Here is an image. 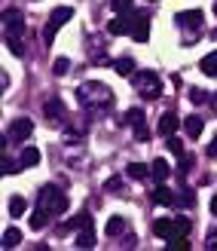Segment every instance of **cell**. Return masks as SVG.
<instances>
[{"mask_svg": "<svg viewBox=\"0 0 217 251\" xmlns=\"http://www.w3.org/2000/svg\"><path fill=\"white\" fill-rule=\"evenodd\" d=\"M199 71H202V74H208V77H217V49H214V52H208L205 58H202Z\"/></svg>", "mask_w": 217, "mask_h": 251, "instance_id": "obj_21", "label": "cell"}, {"mask_svg": "<svg viewBox=\"0 0 217 251\" xmlns=\"http://www.w3.org/2000/svg\"><path fill=\"white\" fill-rule=\"evenodd\" d=\"M169 251H187V236H174V239H169V245H165Z\"/></svg>", "mask_w": 217, "mask_h": 251, "instance_id": "obj_27", "label": "cell"}, {"mask_svg": "<svg viewBox=\"0 0 217 251\" xmlns=\"http://www.w3.org/2000/svg\"><path fill=\"white\" fill-rule=\"evenodd\" d=\"M120 187H122V178H110V181L104 184V190H107V193H117Z\"/></svg>", "mask_w": 217, "mask_h": 251, "instance_id": "obj_32", "label": "cell"}, {"mask_svg": "<svg viewBox=\"0 0 217 251\" xmlns=\"http://www.w3.org/2000/svg\"><path fill=\"white\" fill-rule=\"evenodd\" d=\"M89 55H92V61H95V65H104L107 52L101 49V40H98V37H89Z\"/></svg>", "mask_w": 217, "mask_h": 251, "instance_id": "obj_19", "label": "cell"}, {"mask_svg": "<svg viewBox=\"0 0 217 251\" xmlns=\"http://www.w3.org/2000/svg\"><path fill=\"white\" fill-rule=\"evenodd\" d=\"M202 129H205V120H202L199 114H190V117L184 120V132H187L190 138H199V135H202Z\"/></svg>", "mask_w": 217, "mask_h": 251, "instance_id": "obj_14", "label": "cell"}, {"mask_svg": "<svg viewBox=\"0 0 217 251\" xmlns=\"http://www.w3.org/2000/svg\"><path fill=\"white\" fill-rule=\"evenodd\" d=\"M211 215H217V193L211 196Z\"/></svg>", "mask_w": 217, "mask_h": 251, "instance_id": "obj_37", "label": "cell"}, {"mask_svg": "<svg viewBox=\"0 0 217 251\" xmlns=\"http://www.w3.org/2000/svg\"><path fill=\"white\" fill-rule=\"evenodd\" d=\"M132 37H135L138 43H147V40H150V19L144 16V12L132 22Z\"/></svg>", "mask_w": 217, "mask_h": 251, "instance_id": "obj_12", "label": "cell"}, {"mask_svg": "<svg viewBox=\"0 0 217 251\" xmlns=\"http://www.w3.org/2000/svg\"><path fill=\"white\" fill-rule=\"evenodd\" d=\"M0 169H3V175H16V172H22V162H12V159H6V156H3Z\"/></svg>", "mask_w": 217, "mask_h": 251, "instance_id": "obj_29", "label": "cell"}, {"mask_svg": "<svg viewBox=\"0 0 217 251\" xmlns=\"http://www.w3.org/2000/svg\"><path fill=\"white\" fill-rule=\"evenodd\" d=\"M31 132H34V123L31 120H12V126H9V129H6V141H28V138H31Z\"/></svg>", "mask_w": 217, "mask_h": 251, "instance_id": "obj_9", "label": "cell"}, {"mask_svg": "<svg viewBox=\"0 0 217 251\" xmlns=\"http://www.w3.org/2000/svg\"><path fill=\"white\" fill-rule=\"evenodd\" d=\"M76 101H80L83 110H104L113 104V89L98 80H86L76 86Z\"/></svg>", "mask_w": 217, "mask_h": 251, "instance_id": "obj_1", "label": "cell"}, {"mask_svg": "<svg viewBox=\"0 0 217 251\" xmlns=\"http://www.w3.org/2000/svg\"><path fill=\"white\" fill-rule=\"evenodd\" d=\"M3 40H6V46H9V52L12 55H24V19H22V12L19 9H6L3 12Z\"/></svg>", "mask_w": 217, "mask_h": 251, "instance_id": "obj_2", "label": "cell"}, {"mask_svg": "<svg viewBox=\"0 0 217 251\" xmlns=\"http://www.w3.org/2000/svg\"><path fill=\"white\" fill-rule=\"evenodd\" d=\"M24 208H28V202H24L22 196H12V199H9V215H12V218H22Z\"/></svg>", "mask_w": 217, "mask_h": 251, "instance_id": "obj_25", "label": "cell"}, {"mask_svg": "<svg viewBox=\"0 0 217 251\" xmlns=\"http://www.w3.org/2000/svg\"><path fill=\"white\" fill-rule=\"evenodd\" d=\"M73 245H76V248H95V224H92V218H89V215H83Z\"/></svg>", "mask_w": 217, "mask_h": 251, "instance_id": "obj_8", "label": "cell"}, {"mask_svg": "<svg viewBox=\"0 0 217 251\" xmlns=\"http://www.w3.org/2000/svg\"><path fill=\"white\" fill-rule=\"evenodd\" d=\"M125 175L135 178V181H144L150 172H147V166H141V162H129V166H125Z\"/></svg>", "mask_w": 217, "mask_h": 251, "instance_id": "obj_22", "label": "cell"}, {"mask_svg": "<svg viewBox=\"0 0 217 251\" xmlns=\"http://www.w3.org/2000/svg\"><path fill=\"white\" fill-rule=\"evenodd\" d=\"M52 71L58 74V77H65V74L71 71V58H55V65H52Z\"/></svg>", "mask_w": 217, "mask_h": 251, "instance_id": "obj_28", "label": "cell"}, {"mask_svg": "<svg viewBox=\"0 0 217 251\" xmlns=\"http://www.w3.org/2000/svg\"><path fill=\"white\" fill-rule=\"evenodd\" d=\"M214 16H217V0H214Z\"/></svg>", "mask_w": 217, "mask_h": 251, "instance_id": "obj_38", "label": "cell"}, {"mask_svg": "<svg viewBox=\"0 0 217 251\" xmlns=\"http://www.w3.org/2000/svg\"><path fill=\"white\" fill-rule=\"evenodd\" d=\"M37 208H43L49 211V215H65L68 211V196L58 190V187L52 184H46L40 193H37Z\"/></svg>", "mask_w": 217, "mask_h": 251, "instance_id": "obj_3", "label": "cell"}, {"mask_svg": "<svg viewBox=\"0 0 217 251\" xmlns=\"http://www.w3.org/2000/svg\"><path fill=\"white\" fill-rule=\"evenodd\" d=\"M132 83H135L138 95L147 98V101H153V98L162 95V80L156 77V71H138L135 77H132Z\"/></svg>", "mask_w": 217, "mask_h": 251, "instance_id": "obj_6", "label": "cell"}, {"mask_svg": "<svg viewBox=\"0 0 217 251\" xmlns=\"http://www.w3.org/2000/svg\"><path fill=\"white\" fill-rule=\"evenodd\" d=\"M0 86H3V92L9 89V74H6V71H3V74H0Z\"/></svg>", "mask_w": 217, "mask_h": 251, "instance_id": "obj_36", "label": "cell"}, {"mask_svg": "<svg viewBox=\"0 0 217 251\" xmlns=\"http://www.w3.org/2000/svg\"><path fill=\"white\" fill-rule=\"evenodd\" d=\"M190 101H193V104H205V101H208V92H202V89H190Z\"/></svg>", "mask_w": 217, "mask_h": 251, "instance_id": "obj_31", "label": "cell"}, {"mask_svg": "<svg viewBox=\"0 0 217 251\" xmlns=\"http://www.w3.org/2000/svg\"><path fill=\"white\" fill-rule=\"evenodd\" d=\"M110 6H113V12H132V0H110Z\"/></svg>", "mask_w": 217, "mask_h": 251, "instance_id": "obj_30", "label": "cell"}, {"mask_svg": "<svg viewBox=\"0 0 217 251\" xmlns=\"http://www.w3.org/2000/svg\"><path fill=\"white\" fill-rule=\"evenodd\" d=\"M107 236H122L125 233V218H110L107 221V227H104Z\"/></svg>", "mask_w": 217, "mask_h": 251, "instance_id": "obj_23", "label": "cell"}, {"mask_svg": "<svg viewBox=\"0 0 217 251\" xmlns=\"http://www.w3.org/2000/svg\"><path fill=\"white\" fill-rule=\"evenodd\" d=\"M150 3H153V0H150Z\"/></svg>", "mask_w": 217, "mask_h": 251, "instance_id": "obj_40", "label": "cell"}, {"mask_svg": "<svg viewBox=\"0 0 217 251\" xmlns=\"http://www.w3.org/2000/svg\"><path fill=\"white\" fill-rule=\"evenodd\" d=\"M107 31L113 34V37H122V34H132V22L129 19H122V16H117L110 25H107Z\"/></svg>", "mask_w": 217, "mask_h": 251, "instance_id": "obj_15", "label": "cell"}, {"mask_svg": "<svg viewBox=\"0 0 217 251\" xmlns=\"http://www.w3.org/2000/svg\"><path fill=\"white\" fill-rule=\"evenodd\" d=\"M22 242V230H16V227H9L6 233H3V242H0V245H3V248H16Z\"/></svg>", "mask_w": 217, "mask_h": 251, "instance_id": "obj_24", "label": "cell"}, {"mask_svg": "<svg viewBox=\"0 0 217 251\" xmlns=\"http://www.w3.org/2000/svg\"><path fill=\"white\" fill-rule=\"evenodd\" d=\"M169 162H165V159H153V166H150V175H153V181H156V184H162L165 178H169Z\"/></svg>", "mask_w": 217, "mask_h": 251, "instance_id": "obj_16", "label": "cell"}, {"mask_svg": "<svg viewBox=\"0 0 217 251\" xmlns=\"http://www.w3.org/2000/svg\"><path fill=\"white\" fill-rule=\"evenodd\" d=\"M113 71H117L120 77H135V61H132L129 55H122V58L113 61Z\"/></svg>", "mask_w": 217, "mask_h": 251, "instance_id": "obj_17", "label": "cell"}, {"mask_svg": "<svg viewBox=\"0 0 217 251\" xmlns=\"http://www.w3.org/2000/svg\"><path fill=\"white\" fill-rule=\"evenodd\" d=\"M46 218H49V211L37 208L34 215H31V230H43V227H46Z\"/></svg>", "mask_w": 217, "mask_h": 251, "instance_id": "obj_26", "label": "cell"}, {"mask_svg": "<svg viewBox=\"0 0 217 251\" xmlns=\"http://www.w3.org/2000/svg\"><path fill=\"white\" fill-rule=\"evenodd\" d=\"M174 129H177V114H174V110H165V114L159 117V135L171 138V135H174Z\"/></svg>", "mask_w": 217, "mask_h": 251, "instance_id": "obj_13", "label": "cell"}, {"mask_svg": "<svg viewBox=\"0 0 217 251\" xmlns=\"http://www.w3.org/2000/svg\"><path fill=\"white\" fill-rule=\"evenodd\" d=\"M205 248H208V251H217V230H211V233L205 236Z\"/></svg>", "mask_w": 217, "mask_h": 251, "instance_id": "obj_33", "label": "cell"}, {"mask_svg": "<svg viewBox=\"0 0 217 251\" xmlns=\"http://www.w3.org/2000/svg\"><path fill=\"white\" fill-rule=\"evenodd\" d=\"M214 107H217V98H214Z\"/></svg>", "mask_w": 217, "mask_h": 251, "instance_id": "obj_39", "label": "cell"}, {"mask_svg": "<svg viewBox=\"0 0 217 251\" xmlns=\"http://www.w3.org/2000/svg\"><path fill=\"white\" fill-rule=\"evenodd\" d=\"M174 22H177V28L184 31V43H193L202 34V22H205V16H202V9H187V12H177Z\"/></svg>", "mask_w": 217, "mask_h": 251, "instance_id": "obj_5", "label": "cell"}, {"mask_svg": "<svg viewBox=\"0 0 217 251\" xmlns=\"http://www.w3.org/2000/svg\"><path fill=\"white\" fill-rule=\"evenodd\" d=\"M125 120L132 123V129H135V135L141 138V141H147V138H150V129H147V123H144V110H141V107H132L129 114H125Z\"/></svg>", "mask_w": 217, "mask_h": 251, "instance_id": "obj_11", "label": "cell"}, {"mask_svg": "<svg viewBox=\"0 0 217 251\" xmlns=\"http://www.w3.org/2000/svg\"><path fill=\"white\" fill-rule=\"evenodd\" d=\"M169 150H171V153H177V156H184V147H181L177 138H169Z\"/></svg>", "mask_w": 217, "mask_h": 251, "instance_id": "obj_34", "label": "cell"}, {"mask_svg": "<svg viewBox=\"0 0 217 251\" xmlns=\"http://www.w3.org/2000/svg\"><path fill=\"white\" fill-rule=\"evenodd\" d=\"M43 114H46V120H52V123H65L68 120V107H65L61 98H49V101L43 104Z\"/></svg>", "mask_w": 217, "mask_h": 251, "instance_id": "obj_10", "label": "cell"}, {"mask_svg": "<svg viewBox=\"0 0 217 251\" xmlns=\"http://www.w3.org/2000/svg\"><path fill=\"white\" fill-rule=\"evenodd\" d=\"M150 199H153V202H156V205H171V202H174V193L169 190V187H162V184H159L156 190L150 193Z\"/></svg>", "mask_w": 217, "mask_h": 251, "instance_id": "obj_18", "label": "cell"}, {"mask_svg": "<svg viewBox=\"0 0 217 251\" xmlns=\"http://www.w3.org/2000/svg\"><path fill=\"white\" fill-rule=\"evenodd\" d=\"M71 16H73V9H71V6H58V9H52V16H49L46 28H43V40H46V43H52V40H55V34L61 31V25L71 22Z\"/></svg>", "mask_w": 217, "mask_h": 251, "instance_id": "obj_7", "label": "cell"}, {"mask_svg": "<svg viewBox=\"0 0 217 251\" xmlns=\"http://www.w3.org/2000/svg\"><path fill=\"white\" fill-rule=\"evenodd\" d=\"M190 224L187 218H156L153 221V236H159V239H174V236H187L190 233Z\"/></svg>", "mask_w": 217, "mask_h": 251, "instance_id": "obj_4", "label": "cell"}, {"mask_svg": "<svg viewBox=\"0 0 217 251\" xmlns=\"http://www.w3.org/2000/svg\"><path fill=\"white\" fill-rule=\"evenodd\" d=\"M19 162H22V169L37 166V162H40V150H37V147H24V150H22V156H19Z\"/></svg>", "mask_w": 217, "mask_h": 251, "instance_id": "obj_20", "label": "cell"}, {"mask_svg": "<svg viewBox=\"0 0 217 251\" xmlns=\"http://www.w3.org/2000/svg\"><path fill=\"white\" fill-rule=\"evenodd\" d=\"M208 156L217 159V138H211V144H208Z\"/></svg>", "mask_w": 217, "mask_h": 251, "instance_id": "obj_35", "label": "cell"}]
</instances>
